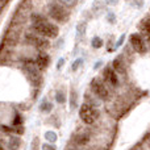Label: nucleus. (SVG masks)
Returning <instances> with one entry per match:
<instances>
[{"label": "nucleus", "mask_w": 150, "mask_h": 150, "mask_svg": "<svg viewBox=\"0 0 150 150\" xmlns=\"http://www.w3.org/2000/svg\"><path fill=\"white\" fill-rule=\"evenodd\" d=\"M55 99H57L58 103H63V101H65V96H63L61 92H57V95H55Z\"/></svg>", "instance_id": "2eb2a0df"}, {"label": "nucleus", "mask_w": 150, "mask_h": 150, "mask_svg": "<svg viewBox=\"0 0 150 150\" xmlns=\"http://www.w3.org/2000/svg\"><path fill=\"white\" fill-rule=\"evenodd\" d=\"M20 146V138L18 137H12L9 140V149L11 150H17Z\"/></svg>", "instance_id": "9d476101"}, {"label": "nucleus", "mask_w": 150, "mask_h": 150, "mask_svg": "<svg viewBox=\"0 0 150 150\" xmlns=\"http://www.w3.org/2000/svg\"><path fill=\"white\" fill-rule=\"evenodd\" d=\"M88 140H90V136L88 134H79L76 137V144H79V145H84L86 142H88Z\"/></svg>", "instance_id": "9b49d317"}, {"label": "nucleus", "mask_w": 150, "mask_h": 150, "mask_svg": "<svg viewBox=\"0 0 150 150\" xmlns=\"http://www.w3.org/2000/svg\"><path fill=\"white\" fill-rule=\"evenodd\" d=\"M49 15H50V17L54 18L58 23H65L66 17H67L65 8L59 4H55V3L49 5Z\"/></svg>", "instance_id": "20e7f679"}, {"label": "nucleus", "mask_w": 150, "mask_h": 150, "mask_svg": "<svg viewBox=\"0 0 150 150\" xmlns=\"http://www.w3.org/2000/svg\"><path fill=\"white\" fill-rule=\"evenodd\" d=\"M32 21H33V29L38 34H41L45 38H54L58 36V28L54 24L49 23L45 20V17L40 15H33L32 16Z\"/></svg>", "instance_id": "f257e3e1"}, {"label": "nucleus", "mask_w": 150, "mask_h": 150, "mask_svg": "<svg viewBox=\"0 0 150 150\" xmlns=\"http://www.w3.org/2000/svg\"><path fill=\"white\" fill-rule=\"evenodd\" d=\"M103 46V41H101V38H99V37H95V38L92 40V47H95V49H99V47Z\"/></svg>", "instance_id": "ddd939ff"}, {"label": "nucleus", "mask_w": 150, "mask_h": 150, "mask_svg": "<svg viewBox=\"0 0 150 150\" xmlns=\"http://www.w3.org/2000/svg\"><path fill=\"white\" fill-rule=\"evenodd\" d=\"M34 65H36V67L38 69V70L46 69L47 66H49V55H46V54L38 55V57L36 58V61H34Z\"/></svg>", "instance_id": "6e6552de"}, {"label": "nucleus", "mask_w": 150, "mask_h": 150, "mask_svg": "<svg viewBox=\"0 0 150 150\" xmlns=\"http://www.w3.org/2000/svg\"><path fill=\"white\" fill-rule=\"evenodd\" d=\"M20 122H21L20 116H17V117H16V120H13V124H15V125H20Z\"/></svg>", "instance_id": "412c9836"}, {"label": "nucleus", "mask_w": 150, "mask_h": 150, "mask_svg": "<svg viewBox=\"0 0 150 150\" xmlns=\"http://www.w3.org/2000/svg\"><path fill=\"white\" fill-rule=\"evenodd\" d=\"M41 109L42 111H50V109H52V105H50V104H44V105L41 107Z\"/></svg>", "instance_id": "a211bd4d"}, {"label": "nucleus", "mask_w": 150, "mask_h": 150, "mask_svg": "<svg viewBox=\"0 0 150 150\" xmlns=\"http://www.w3.org/2000/svg\"><path fill=\"white\" fill-rule=\"evenodd\" d=\"M91 90L95 93V96H98L101 100H105L109 96V92H108V90H107V87L104 86V83L101 82V80L96 79V78L92 79V82H91Z\"/></svg>", "instance_id": "7ed1b4c3"}, {"label": "nucleus", "mask_w": 150, "mask_h": 150, "mask_svg": "<svg viewBox=\"0 0 150 150\" xmlns=\"http://www.w3.org/2000/svg\"><path fill=\"white\" fill-rule=\"evenodd\" d=\"M25 40H26V42H28V44L32 45V46L38 47V49H42V50L47 49V47L50 46V42L47 41L46 38H42V37L34 36V34H32V33H28V34H26V36H25Z\"/></svg>", "instance_id": "39448f33"}, {"label": "nucleus", "mask_w": 150, "mask_h": 150, "mask_svg": "<svg viewBox=\"0 0 150 150\" xmlns=\"http://www.w3.org/2000/svg\"><path fill=\"white\" fill-rule=\"evenodd\" d=\"M105 1H107V4H109V5H116L119 0H105Z\"/></svg>", "instance_id": "6ab92c4d"}, {"label": "nucleus", "mask_w": 150, "mask_h": 150, "mask_svg": "<svg viewBox=\"0 0 150 150\" xmlns=\"http://www.w3.org/2000/svg\"><path fill=\"white\" fill-rule=\"evenodd\" d=\"M130 44L134 47L136 52H138V53L146 52V46H145V42H144V38L138 33H133L132 36H130Z\"/></svg>", "instance_id": "423d86ee"}, {"label": "nucleus", "mask_w": 150, "mask_h": 150, "mask_svg": "<svg viewBox=\"0 0 150 150\" xmlns=\"http://www.w3.org/2000/svg\"><path fill=\"white\" fill-rule=\"evenodd\" d=\"M45 137H46L49 141H55V140H57V136H55L53 132H47L46 134H45Z\"/></svg>", "instance_id": "4468645a"}, {"label": "nucleus", "mask_w": 150, "mask_h": 150, "mask_svg": "<svg viewBox=\"0 0 150 150\" xmlns=\"http://www.w3.org/2000/svg\"><path fill=\"white\" fill-rule=\"evenodd\" d=\"M79 116H80V119L83 120L84 124L90 125L96 121V119H98V112H96V109L93 108L92 105L84 103V104H82V107H80V109H79Z\"/></svg>", "instance_id": "f03ea898"}, {"label": "nucleus", "mask_w": 150, "mask_h": 150, "mask_svg": "<svg viewBox=\"0 0 150 150\" xmlns=\"http://www.w3.org/2000/svg\"><path fill=\"white\" fill-rule=\"evenodd\" d=\"M42 150H55V148L52 145H49V144H45V145L42 146Z\"/></svg>", "instance_id": "f3484780"}, {"label": "nucleus", "mask_w": 150, "mask_h": 150, "mask_svg": "<svg viewBox=\"0 0 150 150\" xmlns=\"http://www.w3.org/2000/svg\"><path fill=\"white\" fill-rule=\"evenodd\" d=\"M103 76H104V79H105V82H108L109 84H112L113 87H117V86H119V78H117L116 71H115L112 67L107 66L103 71Z\"/></svg>", "instance_id": "0eeeda50"}, {"label": "nucleus", "mask_w": 150, "mask_h": 150, "mask_svg": "<svg viewBox=\"0 0 150 150\" xmlns=\"http://www.w3.org/2000/svg\"><path fill=\"white\" fill-rule=\"evenodd\" d=\"M78 29H79L80 34H83V33H84V24H80V25L78 26Z\"/></svg>", "instance_id": "aec40b11"}, {"label": "nucleus", "mask_w": 150, "mask_h": 150, "mask_svg": "<svg viewBox=\"0 0 150 150\" xmlns=\"http://www.w3.org/2000/svg\"><path fill=\"white\" fill-rule=\"evenodd\" d=\"M141 28H142V30L146 33V36L149 37V33H150V25H149V18L146 17L145 20H144V23L141 24Z\"/></svg>", "instance_id": "f8f14e48"}, {"label": "nucleus", "mask_w": 150, "mask_h": 150, "mask_svg": "<svg viewBox=\"0 0 150 150\" xmlns=\"http://www.w3.org/2000/svg\"><path fill=\"white\" fill-rule=\"evenodd\" d=\"M0 150H4V145H3V141L0 140Z\"/></svg>", "instance_id": "4be33fe9"}, {"label": "nucleus", "mask_w": 150, "mask_h": 150, "mask_svg": "<svg viewBox=\"0 0 150 150\" xmlns=\"http://www.w3.org/2000/svg\"><path fill=\"white\" fill-rule=\"evenodd\" d=\"M113 69L115 71H119V73H124L125 71V63L122 61V57H116L113 61Z\"/></svg>", "instance_id": "1a4fd4ad"}, {"label": "nucleus", "mask_w": 150, "mask_h": 150, "mask_svg": "<svg viewBox=\"0 0 150 150\" xmlns=\"http://www.w3.org/2000/svg\"><path fill=\"white\" fill-rule=\"evenodd\" d=\"M80 65H82V59H76V61H75V63L73 65V70L75 71V70H76L78 67H79Z\"/></svg>", "instance_id": "dca6fc26"}]
</instances>
